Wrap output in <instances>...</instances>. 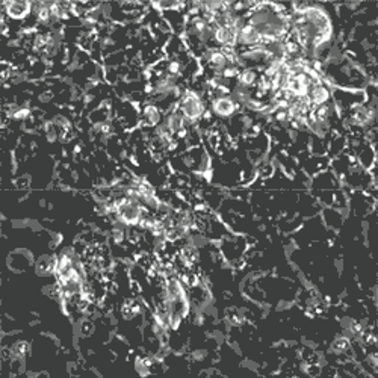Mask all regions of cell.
<instances>
[{
	"label": "cell",
	"instance_id": "cell-2",
	"mask_svg": "<svg viewBox=\"0 0 378 378\" xmlns=\"http://www.w3.org/2000/svg\"><path fill=\"white\" fill-rule=\"evenodd\" d=\"M209 100V112L215 120L229 121L239 115L242 111V104L232 94L210 97Z\"/></svg>",
	"mask_w": 378,
	"mask_h": 378
},
{
	"label": "cell",
	"instance_id": "cell-1",
	"mask_svg": "<svg viewBox=\"0 0 378 378\" xmlns=\"http://www.w3.org/2000/svg\"><path fill=\"white\" fill-rule=\"evenodd\" d=\"M176 109L180 112V115L185 118L188 126L195 129L209 113V100L206 97V93H203V91L195 89L192 87H188L179 97Z\"/></svg>",
	"mask_w": 378,
	"mask_h": 378
},
{
	"label": "cell",
	"instance_id": "cell-4",
	"mask_svg": "<svg viewBox=\"0 0 378 378\" xmlns=\"http://www.w3.org/2000/svg\"><path fill=\"white\" fill-rule=\"evenodd\" d=\"M34 3L29 2H3L2 17L15 21H26L32 15Z\"/></svg>",
	"mask_w": 378,
	"mask_h": 378
},
{
	"label": "cell",
	"instance_id": "cell-5",
	"mask_svg": "<svg viewBox=\"0 0 378 378\" xmlns=\"http://www.w3.org/2000/svg\"><path fill=\"white\" fill-rule=\"evenodd\" d=\"M351 348H353L351 340L345 336H337L331 344V351L337 355H344L346 353H350Z\"/></svg>",
	"mask_w": 378,
	"mask_h": 378
},
{
	"label": "cell",
	"instance_id": "cell-3",
	"mask_svg": "<svg viewBox=\"0 0 378 378\" xmlns=\"http://www.w3.org/2000/svg\"><path fill=\"white\" fill-rule=\"evenodd\" d=\"M165 112L161 109V106L147 100L141 104L140 108V126L142 131H153L164 123Z\"/></svg>",
	"mask_w": 378,
	"mask_h": 378
}]
</instances>
